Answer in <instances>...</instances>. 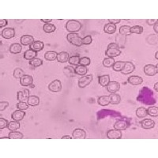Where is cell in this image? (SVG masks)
I'll use <instances>...</instances> for the list:
<instances>
[{
    "mask_svg": "<svg viewBox=\"0 0 158 158\" xmlns=\"http://www.w3.org/2000/svg\"><path fill=\"white\" fill-rule=\"evenodd\" d=\"M67 39L73 45L77 47H81L82 45V38L79 37L78 33H69L67 36Z\"/></svg>",
    "mask_w": 158,
    "mask_h": 158,
    "instance_id": "7a4b0ae2",
    "label": "cell"
},
{
    "mask_svg": "<svg viewBox=\"0 0 158 158\" xmlns=\"http://www.w3.org/2000/svg\"><path fill=\"white\" fill-rule=\"evenodd\" d=\"M154 30H155L156 33H158V22H156L154 25Z\"/></svg>",
    "mask_w": 158,
    "mask_h": 158,
    "instance_id": "db71d44e",
    "label": "cell"
},
{
    "mask_svg": "<svg viewBox=\"0 0 158 158\" xmlns=\"http://www.w3.org/2000/svg\"><path fill=\"white\" fill-rule=\"evenodd\" d=\"M92 37H91L90 35H88L86 37H85L84 38H82V44H85V45H89V44H90L91 43H92Z\"/></svg>",
    "mask_w": 158,
    "mask_h": 158,
    "instance_id": "f6af8a7d",
    "label": "cell"
},
{
    "mask_svg": "<svg viewBox=\"0 0 158 158\" xmlns=\"http://www.w3.org/2000/svg\"><path fill=\"white\" fill-rule=\"evenodd\" d=\"M44 48V43L42 41H40V40H37V41H34L31 45H30V49L33 50V51H40L41 50H43Z\"/></svg>",
    "mask_w": 158,
    "mask_h": 158,
    "instance_id": "d6986e66",
    "label": "cell"
},
{
    "mask_svg": "<svg viewBox=\"0 0 158 158\" xmlns=\"http://www.w3.org/2000/svg\"><path fill=\"white\" fill-rule=\"evenodd\" d=\"M48 89L51 92H54V93L60 92L61 89H62V83L59 80L56 79V80H55V81H53L49 84Z\"/></svg>",
    "mask_w": 158,
    "mask_h": 158,
    "instance_id": "5b68a950",
    "label": "cell"
},
{
    "mask_svg": "<svg viewBox=\"0 0 158 158\" xmlns=\"http://www.w3.org/2000/svg\"><path fill=\"white\" fill-rule=\"evenodd\" d=\"M115 59H113V58H109V57H107V58H105L104 60H103V65L105 67L109 68V67H112L113 65L115 64Z\"/></svg>",
    "mask_w": 158,
    "mask_h": 158,
    "instance_id": "f546056e",
    "label": "cell"
},
{
    "mask_svg": "<svg viewBox=\"0 0 158 158\" xmlns=\"http://www.w3.org/2000/svg\"><path fill=\"white\" fill-rule=\"evenodd\" d=\"M155 127V122L150 119H146L141 122V127L146 130H150Z\"/></svg>",
    "mask_w": 158,
    "mask_h": 158,
    "instance_id": "9a60e30c",
    "label": "cell"
},
{
    "mask_svg": "<svg viewBox=\"0 0 158 158\" xmlns=\"http://www.w3.org/2000/svg\"><path fill=\"white\" fill-rule=\"evenodd\" d=\"M119 34L122 36H128L130 34V27L128 26H123L119 28Z\"/></svg>",
    "mask_w": 158,
    "mask_h": 158,
    "instance_id": "836d02e7",
    "label": "cell"
},
{
    "mask_svg": "<svg viewBox=\"0 0 158 158\" xmlns=\"http://www.w3.org/2000/svg\"><path fill=\"white\" fill-rule=\"evenodd\" d=\"M29 97V91L28 89H24L23 91H18L17 93V99L19 102L28 101Z\"/></svg>",
    "mask_w": 158,
    "mask_h": 158,
    "instance_id": "8992f818",
    "label": "cell"
},
{
    "mask_svg": "<svg viewBox=\"0 0 158 158\" xmlns=\"http://www.w3.org/2000/svg\"><path fill=\"white\" fill-rule=\"evenodd\" d=\"M25 75V72L21 68H16L14 71V77L15 78H21Z\"/></svg>",
    "mask_w": 158,
    "mask_h": 158,
    "instance_id": "b9f144b4",
    "label": "cell"
},
{
    "mask_svg": "<svg viewBox=\"0 0 158 158\" xmlns=\"http://www.w3.org/2000/svg\"><path fill=\"white\" fill-rule=\"evenodd\" d=\"M57 55H58V53L55 51H47L44 55V58L48 61H53L55 59H57Z\"/></svg>",
    "mask_w": 158,
    "mask_h": 158,
    "instance_id": "f1b7e54d",
    "label": "cell"
},
{
    "mask_svg": "<svg viewBox=\"0 0 158 158\" xmlns=\"http://www.w3.org/2000/svg\"><path fill=\"white\" fill-rule=\"evenodd\" d=\"M135 67L131 62H125V65L123 67V69L122 70V73L123 74H128V73H132L134 71Z\"/></svg>",
    "mask_w": 158,
    "mask_h": 158,
    "instance_id": "5bb4252c",
    "label": "cell"
},
{
    "mask_svg": "<svg viewBox=\"0 0 158 158\" xmlns=\"http://www.w3.org/2000/svg\"><path fill=\"white\" fill-rule=\"evenodd\" d=\"M107 138L109 139H119L122 138V132L121 130H109L106 134Z\"/></svg>",
    "mask_w": 158,
    "mask_h": 158,
    "instance_id": "52a82bcc",
    "label": "cell"
},
{
    "mask_svg": "<svg viewBox=\"0 0 158 158\" xmlns=\"http://www.w3.org/2000/svg\"><path fill=\"white\" fill-rule=\"evenodd\" d=\"M93 75L92 74H89V75H84L82 76L81 78L79 79L78 82V86L80 88H85L87 85L90 84L92 81H93Z\"/></svg>",
    "mask_w": 158,
    "mask_h": 158,
    "instance_id": "277c9868",
    "label": "cell"
},
{
    "mask_svg": "<svg viewBox=\"0 0 158 158\" xmlns=\"http://www.w3.org/2000/svg\"><path fill=\"white\" fill-rule=\"evenodd\" d=\"M143 33V27L140 26H134L130 27V34H141Z\"/></svg>",
    "mask_w": 158,
    "mask_h": 158,
    "instance_id": "60d3db41",
    "label": "cell"
},
{
    "mask_svg": "<svg viewBox=\"0 0 158 158\" xmlns=\"http://www.w3.org/2000/svg\"><path fill=\"white\" fill-rule=\"evenodd\" d=\"M97 103L101 106H107L110 104V97L109 96H100L97 100Z\"/></svg>",
    "mask_w": 158,
    "mask_h": 158,
    "instance_id": "d4e9b609",
    "label": "cell"
},
{
    "mask_svg": "<svg viewBox=\"0 0 158 158\" xmlns=\"http://www.w3.org/2000/svg\"><path fill=\"white\" fill-rule=\"evenodd\" d=\"M107 92L110 93H116L120 89V84L117 82H110L106 86Z\"/></svg>",
    "mask_w": 158,
    "mask_h": 158,
    "instance_id": "ba28073f",
    "label": "cell"
},
{
    "mask_svg": "<svg viewBox=\"0 0 158 158\" xmlns=\"http://www.w3.org/2000/svg\"><path fill=\"white\" fill-rule=\"evenodd\" d=\"M9 106V103L7 101L0 102V111H4Z\"/></svg>",
    "mask_w": 158,
    "mask_h": 158,
    "instance_id": "c3c4849f",
    "label": "cell"
},
{
    "mask_svg": "<svg viewBox=\"0 0 158 158\" xmlns=\"http://www.w3.org/2000/svg\"><path fill=\"white\" fill-rule=\"evenodd\" d=\"M125 65V62H122V61H119V62H116L115 64L113 65L112 68L113 70L117 72H121L122 70L123 69V67Z\"/></svg>",
    "mask_w": 158,
    "mask_h": 158,
    "instance_id": "ab89813d",
    "label": "cell"
},
{
    "mask_svg": "<svg viewBox=\"0 0 158 158\" xmlns=\"http://www.w3.org/2000/svg\"><path fill=\"white\" fill-rule=\"evenodd\" d=\"M28 63H29V65L33 67H38L43 64V60L39 58H34V59L29 60Z\"/></svg>",
    "mask_w": 158,
    "mask_h": 158,
    "instance_id": "1f68e13d",
    "label": "cell"
},
{
    "mask_svg": "<svg viewBox=\"0 0 158 158\" xmlns=\"http://www.w3.org/2000/svg\"><path fill=\"white\" fill-rule=\"evenodd\" d=\"M119 44H117L116 43H111L110 44H108L107 49H111V48H117V49H119Z\"/></svg>",
    "mask_w": 158,
    "mask_h": 158,
    "instance_id": "681fc988",
    "label": "cell"
},
{
    "mask_svg": "<svg viewBox=\"0 0 158 158\" xmlns=\"http://www.w3.org/2000/svg\"><path fill=\"white\" fill-rule=\"evenodd\" d=\"M41 21L45 22L46 24H48V22H51V19H41Z\"/></svg>",
    "mask_w": 158,
    "mask_h": 158,
    "instance_id": "11a10c76",
    "label": "cell"
},
{
    "mask_svg": "<svg viewBox=\"0 0 158 158\" xmlns=\"http://www.w3.org/2000/svg\"><path fill=\"white\" fill-rule=\"evenodd\" d=\"M136 116L138 118H143L147 116V109H146L144 107H138L136 110Z\"/></svg>",
    "mask_w": 158,
    "mask_h": 158,
    "instance_id": "d590c367",
    "label": "cell"
},
{
    "mask_svg": "<svg viewBox=\"0 0 158 158\" xmlns=\"http://www.w3.org/2000/svg\"><path fill=\"white\" fill-rule=\"evenodd\" d=\"M157 19H147L146 23L149 25V26H152V25H155L156 22H157Z\"/></svg>",
    "mask_w": 158,
    "mask_h": 158,
    "instance_id": "f907efd6",
    "label": "cell"
},
{
    "mask_svg": "<svg viewBox=\"0 0 158 158\" xmlns=\"http://www.w3.org/2000/svg\"><path fill=\"white\" fill-rule=\"evenodd\" d=\"M66 28L70 33H76L81 30L82 23L77 20H69L66 24Z\"/></svg>",
    "mask_w": 158,
    "mask_h": 158,
    "instance_id": "6da1fadb",
    "label": "cell"
},
{
    "mask_svg": "<svg viewBox=\"0 0 158 158\" xmlns=\"http://www.w3.org/2000/svg\"><path fill=\"white\" fill-rule=\"evenodd\" d=\"M27 103L29 106H37L40 104V98L37 96H29Z\"/></svg>",
    "mask_w": 158,
    "mask_h": 158,
    "instance_id": "4316f807",
    "label": "cell"
},
{
    "mask_svg": "<svg viewBox=\"0 0 158 158\" xmlns=\"http://www.w3.org/2000/svg\"><path fill=\"white\" fill-rule=\"evenodd\" d=\"M155 57H156V59H158V51H156V53H155Z\"/></svg>",
    "mask_w": 158,
    "mask_h": 158,
    "instance_id": "680465c9",
    "label": "cell"
},
{
    "mask_svg": "<svg viewBox=\"0 0 158 158\" xmlns=\"http://www.w3.org/2000/svg\"><path fill=\"white\" fill-rule=\"evenodd\" d=\"M86 138V133L82 129H75L72 133V138L74 139H84Z\"/></svg>",
    "mask_w": 158,
    "mask_h": 158,
    "instance_id": "8fae6325",
    "label": "cell"
},
{
    "mask_svg": "<svg viewBox=\"0 0 158 158\" xmlns=\"http://www.w3.org/2000/svg\"><path fill=\"white\" fill-rule=\"evenodd\" d=\"M91 63V60L88 57H82L80 59V62H79V65L84 66V67H87Z\"/></svg>",
    "mask_w": 158,
    "mask_h": 158,
    "instance_id": "7bdbcfd3",
    "label": "cell"
},
{
    "mask_svg": "<svg viewBox=\"0 0 158 158\" xmlns=\"http://www.w3.org/2000/svg\"><path fill=\"white\" fill-rule=\"evenodd\" d=\"M21 45L19 44H13L10 47V52L12 54H18L21 51Z\"/></svg>",
    "mask_w": 158,
    "mask_h": 158,
    "instance_id": "83f0119b",
    "label": "cell"
},
{
    "mask_svg": "<svg viewBox=\"0 0 158 158\" xmlns=\"http://www.w3.org/2000/svg\"><path fill=\"white\" fill-rule=\"evenodd\" d=\"M69 54L66 51H61L58 53L57 55V61L59 62H67L69 60Z\"/></svg>",
    "mask_w": 158,
    "mask_h": 158,
    "instance_id": "ffe728a7",
    "label": "cell"
},
{
    "mask_svg": "<svg viewBox=\"0 0 158 158\" xmlns=\"http://www.w3.org/2000/svg\"><path fill=\"white\" fill-rule=\"evenodd\" d=\"M8 125L9 122L6 119L3 118L0 119V129L1 130H3V129L6 128V127H8Z\"/></svg>",
    "mask_w": 158,
    "mask_h": 158,
    "instance_id": "bcb514c9",
    "label": "cell"
},
{
    "mask_svg": "<svg viewBox=\"0 0 158 158\" xmlns=\"http://www.w3.org/2000/svg\"><path fill=\"white\" fill-rule=\"evenodd\" d=\"M2 37L5 39H11L15 36V29L14 28H6L2 31Z\"/></svg>",
    "mask_w": 158,
    "mask_h": 158,
    "instance_id": "9c48e42d",
    "label": "cell"
},
{
    "mask_svg": "<svg viewBox=\"0 0 158 158\" xmlns=\"http://www.w3.org/2000/svg\"><path fill=\"white\" fill-rule=\"evenodd\" d=\"M24 135H23L22 133L17 132V131H12L9 134L8 138L10 139H21L23 138Z\"/></svg>",
    "mask_w": 158,
    "mask_h": 158,
    "instance_id": "8d00e7d4",
    "label": "cell"
},
{
    "mask_svg": "<svg viewBox=\"0 0 158 158\" xmlns=\"http://www.w3.org/2000/svg\"><path fill=\"white\" fill-rule=\"evenodd\" d=\"M33 83V78L31 75L25 74L22 78H20V84L22 86H29Z\"/></svg>",
    "mask_w": 158,
    "mask_h": 158,
    "instance_id": "30bf717a",
    "label": "cell"
},
{
    "mask_svg": "<svg viewBox=\"0 0 158 158\" xmlns=\"http://www.w3.org/2000/svg\"><path fill=\"white\" fill-rule=\"evenodd\" d=\"M154 88H155L156 92H158V82H156L155 85H154Z\"/></svg>",
    "mask_w": 158,
    "mask_h": 158,
    "instance_id": "6f0895ef",
    "label": "cell"
},
{
    "mask_svg": "<svg viewBox=\"0 0 158 158\" xmlns=\"http://www.w3.org/2000/svg\"><path fill=\"white\" fill-rule=\"evenodd\" d=\"M26 116V112H24L23 110H19V109H17L15 112L12 113L11 115V118L15 120V121H21V120H22L24 117Z\"/></svg>",
    "mask_w": 158,
    "mask_h": 158,
    "instance_id": "4fadbf2b",
    "label": "cell"
},
{
    "mask_svg": "<svg viewBox=\"0 0 158 158\" xmlns=\"http://www.w3.org/2000/svg\"><path fill=\"white\" fill-rule=\"evenodd\" d=\"M109 97H110L111 105H119L121 101L120 96L119 94H116V93H111V95H109Z\"/></svg>",
    "mask_w": 158,
    "mask_h": 158,
    "instance_id": "7402d4cb",
    "label": "cell"
},
{
    "mask_svg": "<svg viewBox=\"0 0 158 158\" xmlns=\"http://www.w3.org/2000/svg\"><path fill=\"white\" fill-rule=\"evenodd\" d=\"M121 54V51L117 48H111V49H107L105 51V55L109 58H115V57L119 56Z\"/></svg>",
    "mask_w": 158,
    "mask_h": 158,
    "instance_id": "e0dca14e",
    "label": "cell"
},
{
    "mask_svg": "<svg viewBox=\"0 0 158 158\" xmlns=\"http://www.w3.org/2000/svg\"><path fill=\"white\" fill-rule=\"evenodd\" d=\"M20 128V123L18 121H11L9 123L8 129L11 131H15V130H18Z\"/></svg>",
    "mask_w": 158,
    "mask_h": 158,
    "instance_id": "74e56055",
    "label": "cell"
},
{
    "mask_svg": "<svg viewBox=\"0 0 158 158\" xmlns=\"http://www.w3.org/2000/svg\"><path fill=\"white\" fill-rule=\"evenodd\" d=\"M17 109H19V110H26V109H28V106L29 105H28V103L26 104V102H18L17 105Z\"/></svg>",
    "mask_w": 158,
    "mask_h": 158,
    "instance_id": "ee69618b",
    "label": "cell"
},
{
    "mask_svg": "<svg viewBox=\"0 0 158 158\" xmlns=\"http://www.w3.org/2000/svg\"><path fill=\"white\" fill-rule=\"evenodd\" d=\"M72 137L71 136H68V135H65V136H62V139H71Z\"/></svg>",
    "mask_w": 158,
    "mask_h": 158,
    "instance_id": "9f6ffc18",
    "label": "cell"
},
{
    "mask_svg": "<svg viewBox=\"0 0 158 158\" xmlns=\"http://www.w3.org/2000/svg\"><path fill=\"white\" fill-rule=\"evenodd\" d=\"M147 115L152 117H157L158 116V107L156 106L150 107L147 109Z\"/></svg>",
    "mask_w": 158,
    "mask_h": 158,
    "instance_id": "e575fe53",
    "label": "cell"
},
{
    "mask_svg": "<svg viewBox=\"0 0 158 158\" xmlns=\"http://www.w3.org/2000/svg\"><path fill=\"white\" fill-rule=\"evenodd\" d=\"M63 72H64L66 75L68 77H73L76 74L74 68L71 67V66H67V67H64V69H63Z\"/></svg>",
    "mask_w": 158,
    "mask_h": 158,
    "instance_id": "4dcf8cb0",
    "label": "cell"
},
{
    "mask_svg": "<svg viewBox=\"0 0 158 158\" xmlns=\"http://www.w3.org/2000/svg\"><path fill=\"white\" fill-rule=\"evenodd\" d=\"M109 82H110V76L107 74V75H102L99 78V84L103 87H106Z\"/></svg>",
    "mask_w": 158,
    "mask_h": 158,
    "instance_id": "cb8c5ba5",
    "label": "cell"
},
{
    "mask_svg": "<svg viewBox=\"0 0 158 158\" xmlns=\"http://www.w3.org/2000/svg\"><path fill=\"white\" fill-rule=\"evenodd\" d=\"M128 82L133 85H138L143 82V79L139 76H130L128 78Z\"/></svg>",
    "mask_w": 158,
    "mask_h": 158,
    "instance_id": "ac0fdd59",
    "label": "cell"
},
{
    "mask_svg": "<svg viewBox=\"0 0 158 158\" xmlns=\"http://www.w3.org/2000/svg\"><path fill=\"white\" fill-rule=\"evenodd\" d=\"M80 56L79 55H73L69 58V60H68V62L71 64V65L73 66H78L79 65V62H80Z\"/></svg>",
    "mask_w": 158,
    "mask_h": 158,
    "instance_id": "f35d334b",
    "label": "cell"
},
{
    "mask_svg": "<svg viewBox=\"0 0 158 158\" xmlns=\"http://www.w3.org/2000/svg\"><path fill=\"white\" fill-rule=\"evenodd\" d=\"M20 42H21V44H22L23 46L31 45L34 42V38L33 36H30V35H24L21 37Z\"/></svg>",
    "mask_w": 158,
    "mask_h": 158,
    "instance_id": "7c38bea8",
    "label": "cell"
},
{
    "mask_svg": "<svg viewBox=\"0 0 158 158\" xmlns=\"http://www.w3.org/2000/svg\"><path fill=\"white\" fill-rule=\"evenodd\" d=\"M127 127H128V123L125 121L124 119H119L114 124V128L119 130H125Z\"/></svg>",
    "mask_w": 158,
    "mask_h": 158,
    "instance_id": "2e32d148",
    "label": "cell"
},
{
    "mask_svg": "<svg viewBox=\"0 0 158 158\" xmlns=\"http://www.w3.org/2000/svg\"><path fill=\"white\" fill-rule=\"evenodd\" d=\"M37 51H33L32 49H28V50L25 51V53H24V58L27 59V60H31V59H34V58H37Z\"/></svg>",
    "mask_w": 158,
    "mask_h": 158,
    "instance_id": "603a6c76",
    "label": "cell"
},
{
    "mask_svg": "<svg viewBox=\"0 0 158 158\" xmlns=\"http://www.w3.org/2000/svg\"><path fill=\"white\" fill-rule=\"evenodd\" d=\"M104 31L107 34H113L116 31V26L112 23H107L105 26Z\"/></svg>",
    "mask_w": 158,
    "mask_h": 158,
    "instance_id": "44dd1931",
    "label": "cell"
},
{
    "mask_svg": "<svg viewBox=\"0 0 158 158\" xmlns=\"http://www.w3.org/2000/svg\"><path fill=\"white\" fill-rule=\"evenodd\" d=\"M8 24L7 22V20L6 19H1L0 20V27L1 28H3V27H5Z\"/></svg>",
    "mask_w": 158,
    "mask_h": 158,
    "instance_id": "816d5d0a",
    "label": "cell"
},
{
    "mask_svg": "<svg viewBox=\"0 0 158 158\" xmlns=\"http://www.w3.org/2000/svg\"><path fill=\"white\" fill-rule=\"evenodd\" d=\"M108 21L110 23H112V24H118L121 21V20L120 19H108Z\"/></svg>",
    "mask_w": 158,
    "mask_h": 158,
    "instance_id": "f5cc1de1",
    "label": "cell"
},
{
    "mask_svg": "<svg viewBox=\"0 0 158 158\" xmlns=\"http://www.w3.org/2000/svg\"><path fill=\"white\" fill-rule=\"evenodd\" d=\"M120 43H122V47H124V44H125V37L124 36H122V39H120V34L116 37V44H120Z\"/></svg>",
    "mask_w": 158,
    "mask_h": 158,
    "instance_id": "7dc6e473",
    "label": "cell"
},
{
    "mask_svg": "<svg viewBox=\"0 0 158 158\" xmlns=\"http://www.w3.org/2000/svg\"><path fill=\"white\" fill-rule=\"evenodd\" d=\"M43 28H44V31L46 33H54L56 30V27L52 24H49V23L45 24L43 27Z\"/></svg>",
    "mask_w": 158,
    "mask_h": 158,
    "instance_id": "d6a6232c",
    "label": "cell"
},
{
    "mask_svg": "<svg viewBox=\"0 0 158 158\" xmlns=\"http://www.w3.org/2000/svg\"><path fill=\"white\" fill-rule=\"evenodd\" d=\"M75 70V73L76 74H78V75H81V76H84L87 73V68L86 67H84V66L78 65L76 66V67L74 68Z\"/></svg>",
    "mask_w": 158,
    "mask_h": 158,
    "instance_id": "484cf974",
    "label": "cell"
},
{
    "mask_svg": "<svg viewBox=\"0 0 158 158\" xmlns=\"http://www.w3.org/2000/svg\"><path fill=\"white\" fill-rule=\"evenodd\" d=\"M158 69L157 65H152V64H147L144 67V73L147 76H154L157 74Z\"/></svg>",
    "mask_w": 158,
    "mask_h": 158,
    "instance_id": "3957f363",
    "label": "cell"
}]
</instances>
